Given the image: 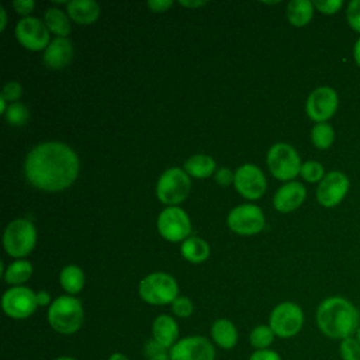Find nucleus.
<instances>
[{
    "mask_svg": "<svg viewBox=\"0 0 360 360\" xmlns=\"http://www.w3.org/2000/svg\"><path fill=\"white\" fill-rule=\"evenodd\" d=\"M172 309L173 314L179 318H188L193 311H194V305L191 302V300L188 297L184 295H179L173 302H172Z\"/></svg>",
    "mask_w": 360,
    "mask_h": 360,
    "instance_id": "nucleus-33",
    "label": "nucleus"
},
{
    "mask_svg": "<svg viewBox=\"0 0 360 360\" xmlns=\"http://www.w3.org/2000/svg\"><path fill=\"white\" fill-rule=\"evenodd\" d=\"M22 94V87L18 82H8L4 84L3 90H1V97L6 101H15L21 97Z\"/></svg>",
    "mask_w": 360,
    "mask_h": 360,
    "instance_id": "nucleus-36",
    "label": "nucleus"
},
{
    "mask_svg": "<svg viewBox=\"0 0 360 360\" xmlns=\"http://www.w3.org/2000/svg\"><path fill=\"white\" fill-rule=\"evenodd\" d=\"M307 190L300 181H287L274 194L273 204L280 212H290L297 210L305 200Z\"/></svg>",
    "mask_w": 360,
    "mask_h": 360,
    "instance_id": "nucleus-17",
    "label": "nucleus"
},
{
    "mask_svg": "<svg viewBox=\"0 0 360 360\" xmlns=\"http://www.w3.org/2000/svg\"><path fill=\"white\" fill-rule=\"evenodd\" d=\"M346 20L349 27L360 34V0L349 1L346 7Z\"/></svg>",
    "mask_w": 360,
    "mask_h": 360,
    "instance_id": "nucleus-34",
    "label": "nucleus"
},
{
    "mask_svg": "<svg viewBox=\"0 0 360 360\" xmlns=\"http://www.w3.org/2000/svg\"><path fill=\"white\" fill-rule=\"evenodd\" d=\"M210 338L214 346H218L224 350H231L238 343V329L235 323L226 318H219L212 322L210 328Z\"/></svg>",
    "mask_w": 360,
    "mask_h": 360,
    "instance_id": "nucleus-20",
    "label": "nucleus"
},
{
    "mask_svg": "<svg viewBox=\"0 0 360 360\" xmlns=\"http://www.w3.org/2000/svg\"><path fill=\"white\" fill-rule=\"evenodd\" d=\"M149 360H172V357H170V350H169V352H165V353H162V354H158V356H155V357H152V359H149Z\"/></svg>",
    "mask_w": 360,
    "mask_h": 360,
    "instance_id": "nucleus-46",
    "label": "nucleus"
},
{
    "mask_svg": "<svg viewBox=\"0 0 360 360\" xmlns=\"http://www.w3.org/2000/svg\"><path fill=\"white\" fill-rule=\"evenodd\" d=\"M338 352L340 360H360V342L356 336L346 338L339 342Z\"/></svg>",
    "mask_w": 360,
    "mask_h": 360,
    "instance_id": "nucleus-31",
    "label": "nucleus"
},
{
    "mask_svg": "<svg viewBox=\"0 0 360 360\" xmlns=\"http://www.w3.org/2000/svg\"><path fill=\"white\" fill-rule=\"evenodd\" d=\"M235 188L249 200H256L266 191V177L255 165H243L235 172Z\"/></svg>",
    "mask_w": 360,
    "mask_h": 360,
    "instance_id": "nucleus-16",
    "label": "nucleus"
},
{
    "mask_svg": "<svg viewBox=\"0 0 360 360\" xmlns=\"http://www.w3.org/2000/svg\"><path fill=\"white\" fill-rule=\"evenodd\" d=\"M44 22L46 28L56 34L58 38H65L70 32V22L68 15L59 8H48L45 11Z\"/></svg>",
    "mask_w": 360,
    "mask_h": 360,
    "instance_id": "nucleus-26",
    "label": "nucleus"
},
{
    "mask_svg": "<svg viewBox=\"0 0 360 360\" xmlns=\"http://www.w3.org/2000/svg\"><path fill=\"white\" fill-rule=\"evenodd\" d=\"M233 179H235V173H232L228 167H221L215 173V181L221 186H228L233 183Z\"/></svg>",
    "mask_w": 360,
    "mask_h": 360,
    "instance_id": "nucleus-39",
    "label": "nucleus"
},
{
    "mask_svg": "<svg viewBox=\"0 0 360 360\" xmlns=\"http://www.w3.org/2000/svg\"><path fill=\"white\" fill-rule=\"evenodd\" d=\"M312 3H314L315 10H318L322 14H326V15L336 14L343 6L342 0H316Z\"/></svg>",
    "mask_w": 360,
    "mask_h": 360,
    "instance_id": "nucleus-35",
    "label": "nucleus"
},
{
    "mask_svg": "<svg viewBox=\"0 0 360 360\" xmlns=\"http://www.w3.org/2000/svg\"><path fill=\"white\" fill-rule=\"evenodd\" d=\"M165 352H169V349H166V347H163L162 345H159L156 340H153L152 338L149 339V340H146L145 342V345H143V356L149 360V359H152V357H155V356H158V354H162V353H165Z\"/></svg>",
    "mask_w": 360,
    "mask_h": 360,
    "instance_id": "nucleus-37",
    "label": "nucleus"
},
{
    "mask_svg": "<svg viewBox=\"0 0 360 360\" xmlns=\"http://www.w3.org/2000/svg\"><path fill=\"white\" fill-rule=\"evenodd\" d=\"M181 6H186V7H200V6H204L205 1H180Z\"/></svg>",
    "mask_w": 360,
    "mask_h": 360,
    "instance_id": "nucleus-45",
    "label": "nucleus"
},
{
    "mask_svg": "<svg viewBox=\"0 0 360 360\" xmlns=\"http://www.w3.org/2000/svg\"><path fill=\"white\" fill-rule=\"evenodd\" d=\"M53 360H77V359L73 357V356H58Z\"/></svg>",
    "mask_w": 360,
    "mask_h": 360,
    "instance_id": "nucleus-48",
    "label": "nucleus"
},
{
    "mask_svg": "<svg viewBox=\"0 0 360 360\" xmlns=\"http://www.w3.org/2000/svg\"><path fill=\"white\" fill-rule=\"evenodd\" d=\"M31 274H32V266L30 262L15 260L4 271V280H6V283L17 287V285H21L22 283H25L31 277Z\"/></svg>",
    "mask_w": 360,
    "mask_h": 360,
    "instance_id": "nucleus-27",
    "label": "nucleus"
},
{
    "mask_svg": "<svg viewBox=\"0 0 360 360\" xmlns=\"http://www.w3.org/2000/svg\"><path fill=\"white\" fill-rule=\"evenodd\" d=\"M37 232L34 225L27 219H14L4 231L3 243L6 252L13 257L27 256L35 246Z\"/></svg>",
    "mask_w": 360,
    "mask_h": 360,
    "instance_id": "nucleus-7",
    "label": "nucleus"
},
{
    "mask_svg": "<svg viewBox=\"0 0 360 360\" xmlns=\"http://www.w3.org/2000/svg\"><path fill=\"white\" fill-rule=\"evenodd\" d=\"M35 3L32 0H18V1H13V7L14 10L18 13V14H22V15H28L32 8H34Z\"/></svg>",
    "mask_w": 360,
    "mask_h": 360,
    "instance_id": "nucleus-40",
    "label": "nucleus"
},
{
    "mask_svg": "<svg viewBox=\"0 0 360 360\" xmlns=\"http://www.w3.org/2000/svg\"><path fill=\"white\" fill-rule=\"evenodd\" d=\"M37 292L24 285L8 288L1 298V308L11 319H25L37 309Z\"/></svg>",
    "mask_w": 360,
    "mask_h": 360,
    "instance_id": "nucleus-10",
    "label": "nucleus"
},
{
    "mask_svg": "<svg viewBox=\"0 0 360 360\" xmlns=\"http://www.w3.org/2000/svg\"><path fill=\"white\" fill-rule=\"evenodd\" d=\"M107 360H129V359H128L127 354H124V353H121V352H114V353H111V354L108 356Z\"/></svg>",
    "mask_w": 360,
    "mask_h": 360,
    "instance_id": "nucleus-44",
    "label": "nucleus"
},
{
    "mask_svg": "<svg viewBox=\"0 0 360 360\" xmlns=\"http://www.w3.org/2000/svg\"><path fill=\"white\" fill-rule=\"evenodd\" d=\"M339 107V96L333 87L319 86L312 90L305 103L307 115L314 122H328Z\"/></svg>",
    "mask_w": 360,
    "mask_h": 360,
    "instance_id": "nucleus-9",
    "label": "nucleus"
},
{
    "mask_svg": "<svg viewBox=\"0 0 360 360\" xmlns=\"http://www.w3.org/2000/svg\"><path fill=\"white\" fill-rule=\"evenodd\" d=\"M68 14L77 24H93L100 17V6L93 0H72L68 3Z\"/></svg>",
    "mask_w": 360,
    "mask_h": 360,
    "instance_id": "nucleus-21",
    "label": "nucleus"
},
{
    "mask_svg": "<svg viewBox=\"0 0 360 360\" xmlns=\"http://www.w3.org/2000/svg\"><path fill=\"white\" fill-rule=\"evenodd\" d=\"M0 15H1V25H0V28H1V31L6 28V21H7V17H6V10L1 7L0 8Z\"/></svg>",
    "mask_w": 360,
    "mask_h": 360,
    "instance_id": "nucleus-47",
    "label": "nucleus"
},
{
    "mask_svg": "<svg viewBox=\"0 0 360 360\" xmlns=\"http://www.w3.org/2000/svg\"><path fill=\"white\" fill-rule=\"evenodd\" d=\"M354 336H356V339L360 342V326H359V329H357V332H356Z\"/></svg>",
    "mask_w": 360,
    "mask_h": 360,
    "instance_id": "nucleus-50",
    "label": "nucleus"
},
{
    "mask_svg": "<svg viewBox=\"0 0 360 360\" xmlns=\"http://www.w3.org/2000/svg\"><path fill=\"white\" fill-rule=\"evenodd\" d=\"M311 141L316 149H329L335 142V129L329 122H318L311 129Z\"/></svg>",
    "mask_w": 360,
    "mask_h": 360,
    "instance_id": "nucleus-28",
    "label": "nucleus"
},
{
    "mask_svg": "<svg viewBox=\"0 0 360 360\" xmlns=\"http://www.w3.org/2000/svg\"><path fill=\"white\" fill-rule=\"evenodd\" d=\"M59 280H60L62 288L68 292V295L77 294L84 285V274L82 269L73 264L63 267V270L60 271Z\"/></svg>",
    "mask_w": 360,
    "mask_h": 360,
    "instance_id": "nucleus-25",
    "label": "nucleus"
},
{
    "mask_svg": "<svg viewBox=\"0 0 360 360\" xmlns=\"http://www.w3.org/2000/svg\"><path fill=\"white\" fill-rule=\"evenodd\" d=\"M191 188L187 173L179 167L167 169L156 186L158 198L166 205H176L186 200Z\"/></svg>",
    "mask_w": 360,
    "mask_h": 360,
    "instance_id": "nucleus-8",
    "label": "nucleus"
},
{
    "mask_svg": "<svg viewBox=\"0 0 360 360\" xmlns=\"http://www.w3.org/2000/svg\"><path fill=\"white\" fill-rule=\"evenodd\" d=\"M301 177L308 183H319L325 177V169L323 166L316 160H308L302 163L300 170Z\"/></svg>",
    "mask_w": 360,
    "mask_h": 360,
    "instance_id": "nucleus-32",
    "label": "nucleus"
},
{
    "mask_svg": "<svg viewBox=\"0 0 360 360\" xmlns=\"http://www.w3.org/2000/svg\"><path fill=\"white\" fill-rule=\"evenodd\" d=\"M181 255L191 263H201L208 257L210 246L205 240L197 236H190L181 245Z\"/></svg>",
    "mask_w": 360,
    "mask_h": 360,
    "instance_id": "nucleus-24",
    "label": "nucleus"
},
{
    "mask_svg": "<svg viewBox=\"0 0 360 360\" xmlns=\"http://www.w3.org/2000/svg\"><path fill=\"white\" fill-rule=\"evenodd\" d=\"M172 4H173V1H170V0H150V1H148V7L152 11H156V13L166 11Z\"/></svg>",
    "mask_w": 360,
    "mask_h": 360,
    "instance_id": "nucleus-41",
    "label": "nucleus"
},
{
    "mask_svg": "<svg viewBox=\"0 0 360 360\" xmlns=\"http://www.w3.org/2000/svg\"><path fill=\"white\" fill-rule=\"evenodd\" d=\"M315 322L322 335L340 342L356 335L360 326V311L350 300L332 295L318 305Z\"/></svg>",
    "mask_w": 360,
    "mask_h": 360,
    "instance_id": "nucleus-2",
    "label": "nucleus"
},
{
    "mask_svg": "<svg viewBox=\"0 0 360 360\" xmlns=\"http://www.w3.org/2000/svg\"><path fill=\"white\" fill-rule=\"evenodd\" d=\"M353 59L356 65L360 68V37L354 41V45H353Z\"/></svg>",
    "mask_w": 360,
    "mask_h": 360,
    "instance_id": "nucleus-43",
    "label": "nucleus"
},
{
    "mask_svg": "<svg viewBox=\"0 0 360 360\" xmlns=\"http://www.w3.org/2000/svg\"><path fill=\"white\" fill-rule=\"evenodd\" d=\"M350 188L349 177L340 170H330L318 183L316 201L325 208L339 205L347 195Z\"/></svg>",
    "mask_w": 360,
    "mask_h": 360,
    "instance_id": "nucleus-11",
    "label": "nucleus"
},
{
    "mask_svg": "<svg viewBox=\"0 0 360 360\" xmlns=\"http://www.w3.org/2000/svg\"><path fill=\"white\" fill-rule=\"evenodd\" d=\"M72 59L73 46L66 38H55L44 52V62L51 69H63Z\"/></svg>",
    "mask_w": 360,
    "mask_h": 360,
    "instance_id": "nucleus-19",
    "label": "nucleus"
},
{
    "mask_svg": "<svg viewBox=\"0 0 360 360\" xmlns=\"http://www.w3.org/2000/svg\"><path fill=\"white\" fill-rule=\"evenodd\" d=\"M0 107H1V112H4L6 114V111H7V107H6V100L0 96Z\"/></svg>",
    "mask_w": 360,
    "mask_h": 360,
    "instance_id": "nucleus-49",
    "label": "nucleus"
},
{
    "mask_svg": "<svg viewBox=\"0 0 360 360\" xmlns=\"http://www.w3.org/2000/svg\"><path fill=\"white\" fill-rule=\"evenodd\" d=\"M267 166L276 179L287 181L300 174L302 163L300 155L291 145L278 142L267 153Z\"/></svg>",
    "mask_w": 360,
    "mask_h": 360,
    "instance_id": "nucleus-6",
    "label": "nucleus"
},
{
    "mask_svg": "<svg viewBox=\"0 0 360 360\" xmlns=\"http://www.w3.org/2000/svg\"><path fill=\"white\" fill-rule=\"evenodd\" d=\"M46 318L49 326L60 335L76 333L83 323L84 311L82 302L73 295H60L52 301Z\"/></svg>",
    "mask_w": 360,
    "mask_h": 360,
    "instance_id": "nucleus-3",
    "label": "nucleus"
},
{
    "mask_svg": "<svg viewBox=\"0 0 360 360\" xmlns=\"http://www.w3.org/2000/svg\"><path fill=\"white\" fill-rule=\"evenodd\" d=\"M28 181L45 191H60L69 187L79 173V158L62 142L37 145L24 165Z\"/></svg>",
    "mask_w": 360,
    "mask_h": 360,
    "instance_id": "nucleus-1",
    "label": "nucleus"
},
{
    "mask_svg": "<svg viewBox=\"0 0 360 360\" xmlns=\"http://www.w3.org/2000/svg\"><path fill=\"white\" fill-rule=\"evenodd\" d=\"M139 295L150 305H166L179 297V285L170 274L150 273L141 280Z\"/></svg>",
    "mask_w": 360,
    "mask_h": 360,
    "instance_id": "nucleus-4",
    "label": "nucleus"
},
{
    "mask_svg": "<svg viewBox=\"0 0 360 360\" xmlns=\"http://www.w3.org/2000/svg\"><path fill=\"white\" fill-rule=\"evenodd\" d=\"M274 338L276 335L269 325H257L249 333V342L255 350L270 349Z\"/></svg>",
    "mask_w": 360,
    "mask_h": 360,
    "instance_id": "nucleus-29",
    "label": "nucleus"
},
{
    "mask_svg": "<svg viewBox=\"0 0 360 360\" xmlns=\"http://www.w3.org/2000/svg\"><path fill=\"white\" fill-rule=\"evenodd\" d=\"M172 360H215V346L201 335L180 338L170 349Z\"/></svg>",
    "mask_w": 360,
    "mask_h": 360,
    "instance_id": "nucleus-12",
    "label": "nucleus"
},
{
    "mask_svg": "<svg viewBox=\"0 0 360 360\" xmlns=\"http://www.w3.org/2000/svg\"><path fill=\"white\" fill-rule=\"evenodd\" d=\"M314 3L309 0H292L287 6V18L294 27L307 25L314 17Z\"/></svg>",
    "mask_w": 360,
    "mask_h": 360,
    "instance_id": "nucleus-22",
    "label": "nucleus"
},
{
    "mask_svg": "<svg viewBox=\"0 0 360 360\" xmlns=\"http://www.w3.org/2000/svg\"><path fill=\"white\" fill-rule=\"evenodd\" d=\"M191 229L187 214L179 207H167L158 218V231L169 242H179L188 236Z\"/></svg>",
    "mask_w": 360,
    "mask_h": 360,
    "instance_id": "nucleus-13",
    "label": "nucleus"
},
{
    "mask_svg": "<svg viewBox=\"0 0 360 360\" xmlns=\"http://www.w3.org/2000/svg\"><path fill=\"white\" fill-rule=\"evenodd\" d=\"M229 228L240 235H253L263 229L264 217L259 207L243 204L235 207L228 215Z\"/></svg>",
    "mask_w": 360,
    "mask_h": 360,
    "instance_id": "nucleus-15",
    "label": "nucleus"
},
{
    "mask_svg": "<svg viewBox=\"0 0 360 360\" xmlns=\"http://www.w3.org/2000/svg\"><path fill=\"white\" fill-rule=\"evenodd\" d=\"M269 326L274 332L276 338H294L304 326V311L292 301L280 302L273 308L269 316Z\"/></svg>",
    "mask_w": 360,
    "mask_h": 360,
    "instance_id": "nucleus-5",
    "label": "nucleus"
},
{
    "mask_svg": "<svg viewBox=\"0 0 360 360\" xmlns=\"http://www.w3.org/2000/svg\"><path fill=\"white\" fill-rule=\"evenodd\" d=\"M179 336H180L179 325L173 316L162 314L153 319L152 339L156 340L159 345L170 350L179 342L180 339Z\"/></svg>",
    "mask_w": 360,
    "mask_h": 360,
    "instance_id": "nucleus-18",
    "label": "nucleus"
},
{
    "mask_svg": "<svg viewBox=\"0 0 360 360\" xmlns=\"http://www.w3.org/2000/svg\"><path fill=\"white\" fill-rule=\"evenodd\" d=\"M18 42L30 51H41L48 48L49 30L45 22L35 17H25L18 21L15 27Z\"/></svg>",
    "mask_w": 360,
    "mask_h": 360,
    "instance_id": "nucleus-14",
    "label": "nucleus"
},
{
    "mask_svg": "<svg viewBox=\"0 0 360 360\" xmlns=\"http://www.w3.org/2000/svg\"><path fill=\"white\" fill-rule=\"evenodd\" d=\"M30 118V111L22 103H11L6 111V120L10 125L21 127L25 125Z\"/></svg>",
    "mask_w": 360,
    "mask_h": 360,
    "instance_id": "nucleus-30",
    "label": "nucleus"
},
{
    "mask_svg": "<svg viewBox=\"0 0 360 360\" xmlns=\"http://www.w3.org/2000/svg\"><path fill=\"white\" fill-rule=\"evenodd\" d=\"M37 304L38 307H48L52 304L51 301V295L48 291H38L37 292Z\"/></svg>",
    "mask_w": 360,
    "mask_h": 360,
    "instance_id": "nucleus-42",
    "label": "nucleus"
},
{
    "mask_svg": "<svg viewBox=\"0 0 360 360\" xmlns=\"http://www.w3.org/2000/svg\"><path fill=\"white\" fill-rule=\"evenodd\" d=\"M215 170V162L208 155H194L184 163V172L193 177H210Z\"/></svg>",
    "mask_w": 360,
    "mask_h": 360,
    "instance_id": "nucleus-23",
    "label": "nucleus"
},
{
    "mask_svg": "<svg viewBox=\"0 0 360 360\" xmlns=\"http://www.w3.org/2000/svg\"><path fill=\"white\" fill-rule=\"evenodd\" d=\"M248 360H283L281 356L273 350V349H264V350H255Z\"/></svg>",
    "mask_w": 360,
    "mask_h": 360,
    "instance_id": "nucleus-38",
    "label": "nucleus"
}]
</instances>
